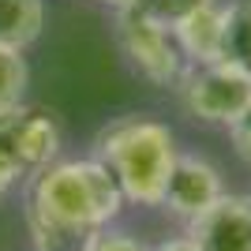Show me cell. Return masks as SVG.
<instances>
[{"mask_svg": "<svg viewBox=\"0 0 251 251\" xmlns=\"http://www.w3.org/2000/svg\"><path fill=\"white\" fill-rule=\"evenodd\" d=\"M131 206H161L169 173L180 157L176 135L154 116H116L94 135V154Z\"/></svg>", "mask_w": 251, "mask_h": 251, "instance_id": "cell-2", "label": "cell"}, {"mask_svg": "<svg viewBox=\"0 0 251 251\" xmlns=\"http://www.w3.org/2000/svg\"><path fill=\"white\" fill-rule=\"evenodd\" d=\"M45 26V0H0V45L30 49Z\"/></svg>", "mask_w": 251, "mask_h": 251, "instance_id": "cell-9", "label": "cell"}, {"mask_svg": "<svg viewBox=\"0 0 251 251\" xmlns=\"http://www.w3.org/2000/svg\"><path fill=\"white\" fill-rule=\"evenodd\" d=\"M173 90L191 120L210 127H232L251 105V75L225 60L188 64Z\"/></svg>", "mask_w": 251, "mask_h": 251, "instance_id": "cell-3", "label": "cell"}, {"mask_svg": "<svg viewBox=\"0 0 251 251\" xmlns=\"http://www.w3.org/2000/svg\"><path fill=\"white\" fill-rule=\"evenodd\" d=\"M173 38L180 45L184 64H210L221 60V42H225V0L202 4L173 26Z\"/></svg>", "mask_w": 251, "mask_h": 251, "instance_id": "cell-8", "label": "cell"}, {"mask_svg": "<svg viewBox=\"0 0 251 251\" xmlns=\"http://www.w3.org/2000/svg\"><path fill=\"white\" fill-rule=\"evenodd\" d=\"M15 184H19V180H15V173H11V169L4 165V161H0V199H4V195H8V191L15 188Z\"/></svg>", "mask_w": 251, "mask_h": 251, "instance_id": "cell-16", "label": "cell"}, {"mask_svg": "<svg viewBox=\"0 0 251 251\" xmlns=\"http://www.w3.org/2000/svg\"><path fill=\"white\" fill-rule=\"evenodd\" d=\"M79 251H150V248L139 240L135 232H124V229H113V225H109V229L94 232Z\"/></svg>", "mask_w": 251, "mask_h": 251, "instance_id": "cell-13", "label": "cell"}, {"mask_svg": "<svg viewBox=\"0 0 251 251\" xmlns=\"http://www.w3.org/2000/svg\"><path fill=\"white\" fill-rule=\"evenodd\" d=\"M150 251H202V248H199L195 240H191L188 232H180V236H165V240H161V244H154Z\"/></svg>", "mask_w": 251, "mask_h": 251, "instance_id": "cell-15", "label": "cell"}, {"mask_svg": "<svg viewBox=\"0 0 251 251\" xmlns=\"http://www.w3.org/2000/svg\"><path fill=\"white\" fill-rule=\"evenodd\" d=\"M127 199L98 157H56L26 180V229L38 251H79L109 229Z\"/></svg>", "mask_w": 251, "mask_h": 251, "instance_id": "cell-1", "label": "cell"}, {"mask_svg": "<svg viewBox=\"0 0 251 251\" xmlns=\"http://www.w3.org/2000/svg\"><path fill=\"white\" fill-rule=\"evenodd\" d=\"M232 131V147H236V154H240V161L251 169V105H248V113L236 120V124L229 127Z\"/></svg>", "mask_w": 251, "mask_h": 251, "instance_id": "cell-14", "label": "cell"}, {"mask_svg": "<svg viewBox=\"0 0 251 251\" xmlns=\"http://www.w3.org/2000/svg\"><path fill=\"white\" fill-rule=\"evenodd\" d=\"M34 251H38V248H34Z\"/></svg>", "mask_w": 251, "mask_h": 251, "instance_id": "cell-18", "label": "cell"}, {"mask_svg": "<svg viewBox=\"0 0 251 251\" xmlns=\"http://www.w3.org/2000/svg\"><path fill=\"white\" fill-rule=\"evenodd\" d=\"M98 4H113V8H116V4H124V0H98Z\"/></svg>", "mask_w": 251, "mask_h": 251, "instance_id": "cell-17", "label": "cell"}, {"mask_svg": "<svg viewBox=\"0 0 251 251\" xmlns=\"http://www.w3.org/2000/svg\"><path fill=\"white\" fill-rule=\"evenodd\" d=\"M26 86H30V68H26L23 49L0 45V113H8V109L23 105Z\"/></svg>", "mask_w": 251, "mask_h": 251, "instance_id": "cell-11", "label": "cell"}, {"mask_svg": "<svg viewBox=\"0 0 251 251\" xmlns=\"http://www.w3.org/2000/svg\"><path fill=\"white\" fill-rule=\"evenodd\" d=\"M202 4H214V0H124V8L139 11V15H147V19L161 23V26H176L184 15H191V11H199Z\"/></svg>", "mask_w": 251, "mask_h": 251, "instance_id": "cell-12", "label": "cell"}, {"mask_svg": "<svg viewBox=\"0 0 251 251\" xmlns=\"http://www.w3.org/2000/svg\"><path fill=\"white\" fill-rule=\"evenodd\" d=\"M60 154V124L56 116L34 105H15L0 113V161L15 173V180L38 176Z\"/></svg>", "mask_w": 251, "mask_h": 251, "instance_id": "cell-5", "label": "cell"}, {"mask_svg": "<svg viewBox=\"0 0 251 251\" xmlns=\"http://www.w3.org/2000/svg\"><path fill=\"white\" fill-rule=\"evenodd\" d=\"M113 26H116V45L120 52L127 56V64L135 68L147 83L154 86H176V79L184 75V56H180V45L173 38L169 26L139 15V11L116 4V15H113Z\"/></svg>", "mask_w": 251, "mask_h": 251, "instance_id": "cell-4", "label": "cell"}, {"mask_svg": "<svg viewBox=\"0 0 251 251\" xmlns=\"http://www.w3.org/2000/svg\"><path fill=\"white\" fill-rule=\"evenodd\" d=\"M221 195H225L221 169L214 161H206L202 154H180L173 173H169L165 195H161V210L188 225V221L199 218L202 210L214 206Z\"/></svg>", "mask_w": 251, "mask_h": 251, "instance_id": "cell-6", "label": "cell"}, {"mask_svg": "<svg viewBox=\"0 0 251 251\" xmlns=\"http://www.w3.org/2000/svg\"><path fill=\"white\" fill-rule=\"evenodd\" d=\"M221 60L251 75V0H225V42Z\"/></svg>", "mask_w": 251, "mask_h": 251, "instance_id": "cell-10", "label": "cell"}, {"mask_svg": "<svg viewBox=\"0 0 251 251\" xmlns=\"http://www.w3.org/2000/svg\"><path fill=\"white\" fill-rule=\"evenodd\" d=\"M202 251H251V195L225 191L210 210L184 225Z\"/></svg>", "mask_w": 251, "mask_h": 251, "instance_id": "cell-7", "label": "cell"}]
</instances>
